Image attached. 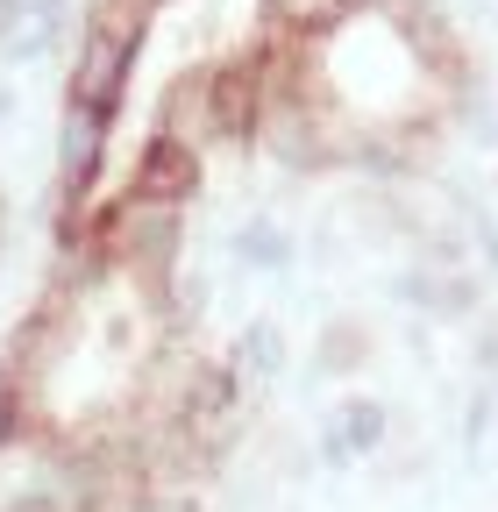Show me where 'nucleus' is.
Masks as SVG:
<instances>
[{
  "label": "nucleus",
  "mask_w": 498,
  "mask_h": 512,
  "mask_svg": "<svg viewBox=\"0 0 498 512\" xmlns=\"http://www.w3.org/2000/svg\"><path fill=\"white\" fill-rule=\"evenodd\" d=\"M292 0H93L79 57V200L86 228L107 207L150 200L200 136L264 107V72Z\"/></svg>",
  "instance_id": "f257e3e1"
},
{
  "label": "nucleus",
  "mask_w": 498,
  "mask_h": 512,
  "mask_svg": "<svg viewBox=\"0 0 498 512\" xmlns=\"http://www.w3.org/2000/svg\"><path fill=\"white\" fill-rule=\"evenodd\" d=\"M171 299L143 249L114 242L57 285L15 335L0 377V427L36 448L121 441L164 384Z\"/></svg>",
  "instance_id": "f03ea898"
},
{
  "label": "nucleus",
  "mask_w": 498,
  "mask_h": 512,
  "mask_svg": "<svg viewBox=\"0 0 498 512\" xmlns=\"http://www.w3.org/2000/svg\"><path fill=\"white\" fill-rule=\"evenodd\" d=\"M449 100L434 29L406 0H306L264 72V114L299 150H385Z\"/></svg>",
  "instance_id": "7ed1b4c3"
}]
</instances>
